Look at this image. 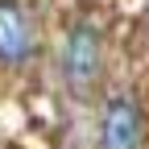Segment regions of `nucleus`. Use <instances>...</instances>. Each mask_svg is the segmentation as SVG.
<instances>
[{
	"label": "nucleus",
	"mask_w": 149,
	"mask_h": 149,
	"mask_svg": "<svg viewBox=\"0 0 149 149\" xmlns=\"http://www.w3.org/2000/svg\"><path fill=\"white\" fill-rule=\"evenodd\" d=\"M37 54V21L21 0H0V66H25Z\"/></svg>",
	"instance_id": "obj_3"
},
{
	"label": "nucleus",
	"mask_w": 149,
	"mask_h": 149,
	"mask_svg": "<svg viewBox=\"0 0 149 149\" xmlns=\"http://www.w3.org/2000/svg\"><path fill=\"white\" fill-rule=\"evenodd\" d=\"M58 70H62V79L74 95H87L100 83V74H104V33L91 21H79V25L66 29L62 46H58Z\"/></svg>",
	"instance_id": "obj_1"
},
{
	"label": "nucleus",
	"mask_w": 149,
	"mask_h": 149,
	"mask_svg": "<svg viewBox=\"0 0 149 149\" xmlns=\"http://www.w3.org/2000/svg\"><path fill=\"white\" fill-rule=\"evenodd\" d=\"M145 141V112L133 91H116L108 95L100 108V128H95V145L100 149H141Z\"/></svg>",
	"instance_id": "obj_2"
}]
</instances>
